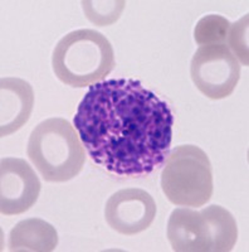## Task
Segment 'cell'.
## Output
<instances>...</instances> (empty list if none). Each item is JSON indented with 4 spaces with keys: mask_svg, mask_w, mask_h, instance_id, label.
Wrapping results in <instances>:
<instances>
[{
    "mask_svg": "<svg viewBox=\"0 0 249 252\" xmlns=\"http://www.w3.org/2000/svg\"><path fill=\"white\" fill-rule=\"evenodd\" d=\"M73 123L92 160L115 174H150L169 155L171 111L138 80L117 78L92 85Z\"/></svg>",
    "mask_w": 249,
    "mask_h": 252,
    "instance_id": "1",
    "label": "cell"
},
{
    "mask_svg": "<svg viewBox=\"0 0 249 252\" xmlns=\"http://www.w3.org/2000/svg\"><path fill=\"white\" fill-rule=\"evenodd\" d=\"M52 67L60 82L82 89L105 81L115 68V55L109 39L100 32L78 29L58 42Z\"/></svg>",
    "mask_w": 249,
    "mask_h": 252,
    "instance_id": "2",
    "label": "cell"
},
{
    "mask_svg": "<svg viewBox=\"0 0 249 252\" xmlns=\"http://www.w3.org/2000/svg\"><path fill=\"white\" fill-rule=\"evenodd\" d=\"M27 153L44 181L63 183L77 177L86 155L77 130L62 118L38 124L29 136Z\"/></svg>",
    "mask_w": 249,
    "mask_h": 252,
    "instance_id": "3",
    "label": "cell"
},
{
    "mask_svg": "<svg viewBox=\"0 0 249 252\" xmlns=\"http://www.w3.org/2000/svg\"><path fill=\"white\" fill-rule=\"evenodd\" d=\"M166 235L176 252H228L238 238L235 218L217 204L201 211L176 208L167 220Z\"/></svg>",
    "mask_w": 249,
    "mask_h": 252,
    "instance_id": "4",
    "label": "cell"
},
{
    "mask_svg": "<svg viewBox=\"0 0 249 252\" xmlns=\"http://www.w3.org/2000/svg\"><path fill=\"white\" fill-rule=\"evenodd\" d=\"M161 189L175 206L203 207L214 190L209 158L195 145L176 146L161 173Z\"/></svg>",
    "mask_w": 249,
    "mask_h": 252,
    "instance_id": "5",
    "label": "cell"
},
{
    "mask_svg": "<svg viewBox=\"0 0 249 252\" xmlns=\"http://www.w3.org/2000/svg\"><path fill=\"white\" fill-rule=\"evenodd\" d=\"M190 76L196 89L212 100L233 94L241 77V66L226 44L200 46L193 56Z\"/></svg>",
    "mask_w": 249,
    "mask_h": 252,
    "instance_id": "6",
    "label": "cell"
},
{
    "mask_svg": "<svg viewBox=\"0 0 249 252\" xmlns=\"http://www.w3.org/2000/svg\"><path fill=\"white\" fill-rule=\"evenodd\" d=\"M40 182L33 168L19 158H4L0 163V212L17 216L37 202Z\"/></svg>",
    "mask_w": 249,
    "mask_h": 252,
    "instance_id": "7",
    "label": "cell"
},
{
    "mask_svg": "<svg viewBox=\"0 0 249 252\" xmlns=\"http://www.w3.org/2000/svg\"><path fill=\"white\" fill-rule=\"evenodd\" d=\"M156 216L151 194L140 188L121 189L113 193L105 207L109 226L121 235L132 236L149 228Z\"/></svg>",
    "mask_w": 249,
    "mask_h": 252,
    "instance_id": "8",
    "label": "cell"
},
{
    "mask_svg": "<svg viewBox=\"0 0 249 252\" xmlns=\"http://www.w3.org/2000/svg\"><path fill=\"white\" fill-rule=\"evenodd\" d=\"M34 106V92L27 81L5 77L0 81V135L8 136L29 120Z\"/></svg>",
    "mask_w": 249,
    "mask_h": 252,
    "instance_id": "9",
    "label": "cell"
},
{
    "mask_svg": "<svg viewBox=\"0 0 249 252\" xmlns=\"http://www.w3.org/2000/svg\"><path fill=\"white\" fill-rule=\"evenodd\" d=\"M58 233L51 223L40 218L20 220L9 233V251L49 252L57 247Z\"/></svg>",
    "mask_w": 249,
    "mask_h": 252,
    "instance_id": "10",
    "label": "cell"
},
{
    "mask_svg": "<svg viewBox=\"0 0 249 252\" xmlns=\"http://www.w3.org/2000/svg\"><path fill=\"white\" fill-rule=\"evenodd\" d=\"M229 28L230 23L221 15H205L195 26V42L199 46L225 44Z\"/></svg>",
    "mask_w": 249,
    "mask_h": 252,
    "instance_id": "11",
    "label": "cell"
},
{
    "mask_svg": "<svg viewBox=\"0 0 249 252\" xmlns=\"http://www.w3.org/2000/svg\"><path fill=\"white\" fill-rule=\"evenodd\" d=\"M125 1H82L83 10L92 23L109 26L120 18L125 9Z\"/></svg>",
    "mask_w": 249,
    "mask_h": 252,
    "instance_id": "12",
    "label": "cell"
},
{
    "mask_svg": "<svg viewBox=\"0 0 249 252\" xmlns=\"http://www.w3.org/2000/svg\"><path fill=\"white\" fill-rule=\"evenodd\" d=\"M248 14L235 22L230 26L228 37H226V47L233 51L232 53L237 61L243 64H249V51H248Z\"/></svg>",
    "mask_w": 249,
    "mask_h": 252,
    "instance_id": "13",
    "label": "cell"
}]
</instances>
